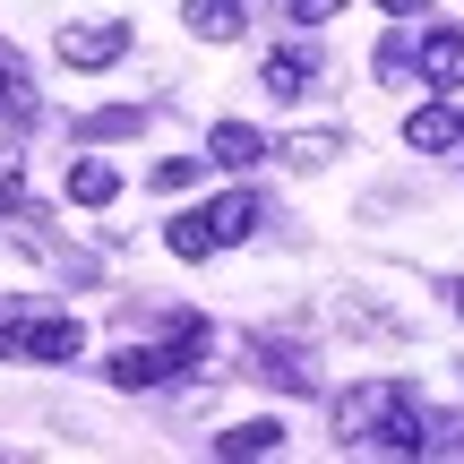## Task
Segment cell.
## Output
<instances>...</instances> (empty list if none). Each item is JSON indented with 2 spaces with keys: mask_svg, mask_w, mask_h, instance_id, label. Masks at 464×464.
<instances>
[{
  "mask_svg": "<svg viewBox=\"0 0 464 464\" xmlns=\"http://www.w3.org/2000/svg\"><path fill=\"white\" fill-rule=\"evenodd\" d=\"M0 362H86V327L61 310H0Z\"/></svg>",
  "mask_w": 464,
  "mask_h": 464,
  "instance_id": "obj_1",
  "label": "cell"
},
{
  "mask_svg": "<svg viewBox=\"0 0 464 464\" xmlns=\"http://www.w3.org/2000/svg\"><path fill=\"white\" fill-rule=\"evenodd\" d=\"M404 404H413L404 379H362L353 396H335V448H379V439L404 421Z\"/></svg>",
  "mask_w": 464,
  "mask_h": 464,
  "instance_id": "obj_2",
  "label": "cell"
},
{
  "mask_svg": "<svg viewBox=\"0 0 464 464\" xmlns=\"http://www.w3.org/2000/svg\"><path fill=\"white\" fill-rule=\"evenodd\" d=\"M61 69H112L121 52H130V26L121 17H78V26H61Z\"/></svg>",
  "mask_w": 464,
  "mask_h": 464,
  "instance_id": "obj_3",
  "label": "cell"
},
{
  "mask_svg": "<svg viewBox=\"0 0 464 464\" xmlns=\"http://www.w3.org/2000/svg\"><path fill=\"white\" fill-rule=\"evenodd\" d=\"M404 147L413 155H464V103H413L404 112Z\"/></svg>",
  "mask_w": 464,
  "mask_h": 464,
  "instance_id": "obj_4",
  "label": "cell"
},
{
  "mask_svg": "<svg viewBox=\"0 0 464 464\" xmlns=\"http://www.w3.org/2000/svg\"><path fill=\"white\" fill-rule=\"evenodd\" d=\"M421 86H439V95L464 86V26H456V17L421 26Z\"/></svg>",
  "mask_w": 464,
  "mask_h": 464,
  "instance_id": "obj_5",
  "label": "cell"
},
{
  "mask_svg": "<svg viewBox=\"0 0 464 464\" xmlns=\"http://www.w3.org/2000/svg\"><path fill=\"white\" fill-rule=\"evenodd\" d=\"M258 86H266V95H276V103H301V95H310V86H318V52H310V44H293V52H266Z\"/></svg>",
  "mask_w": 464,
  "mask_h": 464,
  "instance_id": "obj_6",
  "label": "cell"
},
{
  "mask_svg": "<svg viewBox=\"0 0 464 464\" xmlns=\"http://www.w3.org/2000/svg\"><path fill=\"white\" fill-rule=\"evenodd\" d=\"M266 155H276V147H266L249 121H216V130H207V164H224V172H258Z\"/></svg>",
  "mask_w": 464,
  "mask_h": 464,
  "instance_id": "obj_7",
  "label": "cell"
},
{
  "mask_svg": "<svg viewBox=\"0 0 464 464\" xmlns=\"http://www.w3.org/2000/svg\"><path fill=\"white\" fill-rule=\"evenodd\" d=\"M147 130V103H103V112H78V147H121V138Z\"/></svg>",
  "mask_w": 464,
  "mask_h": 464,
  "instance_id": "obj_8",
  "label": "cell"
},
{
  "mask_svg": "<svg viewBox=\"0 0 464 464\" xmlns=\"http://www.w3.org/2000/svg\"><path fill=\"white\" fill-rule=\"evenodd\" d=\"M112 198H121V172L103 164L95 147H86V155H69V207H112Z\"/></svg>",
  "mask_w": 464,
  "mask_h": 464,
  "instance_id": "obj_9",
  "label": "cell"
},
{
  "mask_svg": "<svg viewBox=\"0 0 464 464\" xmlns=\"http://www.w3.org/2000/svg\"><path fill=\"white\" fill-rule=\"evenodd\" d=\"M181 26L198 34V44H232V34L249 26V0H189V9H181Z\"/></svg>",
  "mask_w": 464,
  "mask_h": 464,
  "instance_id": "obj_10",
  "label": "cell"
},
{
  "mask_svg": "<svg viewBox=\"0 0 464 464\" xmlns=\"http://www.w3.org/2000/svg\"><path fill=\"white\" fill-rule=\"evenodd\" d=\"M258 216H266V207H258V189H232V198L207 207V224H216V241H224V249H241L249 232H258Z\"/></svg>",
  "mask_w": 464,
  "mask_h": 464,
  "instance_id": "obj_11",
  "label": "cell"
},
{
  "mask_svg": "<svg viewBox=\"0 0 464 464\" xmlns=\"http://www.w3.org/2000/svg\"><path fill=\"white\" fill-rule=\"evenodd\" d=\"M164 249H172V258H216V224H207V207H189V216H172L164 224Z\"/></svg>",
  "mask_w": 464,
  "mask_h": 464,
  "instance_id": "obj_12",
  "label": "cell"
},
{
  "mask_svg": "<svg viewBox=\"0 0 464 464\" xmlns=\"http://www.w3.org/2000/svg\"><path fill=\"white\" fill-rule=\"evenodd\" d=\"M216 456H284V421H276V413L241 421V430H224V439H216Z\"/></svg>",
  "mask_w": 464,
  "mask_h": 464,
  "instance_id": "obj_13",
  "label": "cell"
},
{
  "mask_svg": "<svg viewBox=\"0 0 464 464\" xmlns=\"http://www.w3.org/2000/svg\"><path fill=\"white\" fill-rule=\"evenodd\" d=\"M284 164H293V172H327L335 164V155H344V138H335V130H301V138H284Z\"/></svg>",
  "mask_w": 464,
  "mask_h": 464,
  "instance_id": "obj_14",
  "label": "cell"
},
{
  "mask_svg": "<svg viewBox=\"0 0 464 464\" xmlns=\"http://www.w3.org/2000/svg\"><path fill=\"white\" fill-rule=\"evenodd\" d=\"M0 121H34V78L17 52H0Z\"/></svg>",
  "mask_w": 464,
  "mask_h": 464,
  "instance_id": "obj_15",
  "label": "cell"
},
{
  "mask_svg": "<svg viewBox=\"0 0 464 464\" xmlns=\"http://www.w3.org/2000/svg\"><path fill=\"white\" fill-rule=\"evenodd\" d=\"M258 379H276V387H310V362H301V353H276V344H258Z\"/></svg>",
  "mask_w": 464,
  "mask_h": 464,
  "instance_id": "obj_16",
  "label": "cell"
},
{
  "mask_svg": "<svg viewBox=\"0 0 464 464\" xmlns=\"http://www.w3.org/2000/svg\"><path fill=\"white\" fill-rule=\"evenodd\" d=\"M198 172H207V155H164V164L147 172V189H164V198H172V189H189Z\"/></svg>",
  "mask_w": 464,
  "mask_h": 464,
  "instance_id": "obj_17",
  "label": "cell"
},
{
  "mask_svg": "<svg viewBox=\"0 0 464 464\" xmlns=\"http://www.w3.org/2000/svg\"><path fill=\"white\" fill-rule=\"evenodd\" d=\"M284 9H293V17H301V26H327V17H335V9H344V0H284Z\"/></svg>",
  "mask_w": 464,
  "mask_h": 464,
  "instance_id": "obj_18",
  "label": "cell"
},
{
  "mask_svg": "<svg viewBox=\"0 0 464 464\" xmlns=\"http://www.w3.org/2000/svg\"><path fill=\"white\" fill-rule=\"evenodd\" d=\"M379 9H387V17H421L430 0H379Z\"/></svg>",
  "mask_w": 464,
  "mask_h": 464,
  "instance_id": "obj_19",
  "label": "cell"
},
{
  "mask_svg": "<svg viewBox=\"0 0 464 464\" xmlns=\"http://www.w3.org/2000/svg\"><path fill=\"white\" fill-rule=\"evenodd\" d=\"M448 301H456V318H464V284H456V293H448Z\"/></svg>",
  "mask_w": 464,
  "mask_h": 464,
  "instance_id": "obj_20",
  "label": "cell"
}]
</instances>
